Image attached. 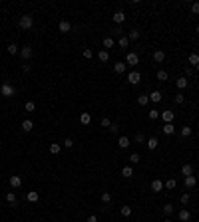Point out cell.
Segmentation results:
<instances>
[{
  "mask_svg": "<svg viewBox=\"0 0 199 222\" xmlns=\"http://www.w3.org/2000/svg\"><path fill=\"white\" fill-rule=\"evenodd\" d=\"M32 26H34V18H32V14L20 16V20H18V28L20 30H30Z\"/></svg>",
  "mask_w": 199,
  "mask_h": 222,
  "instance_id": "cell-1",
  "label": "cell"
},
{
  "mask_svg": "<svg viewBox=\"0 0 199 222\" xmlns=\"http://www.w3.org/2000/svg\"><path fill=\"white\" fill-rule=\"evenodd\" d=\"M0 93H2L4 97H14V95H16V87H14L12 83L4 82V83H2V87H0Z\"/></svg>",
  "mask_w": 199,
  "mask_h": 222,
  "instance_id": "cell-2",
  "label": "cell"
},
{
  "mask_svg": "<svg viewBox=\"0 0 199 222\" xmlns=\"http://www.w3.org/2000/svg\"><path fill=\"white\" fill-rule=\"evenodd\" d=\"M32 56H34V50H32L30 44H26V46L20 48V58H22V59H30Z\"/></svg>",
  "mask_w": 199,
  "mask_h": 222,
  "instance_id": "cell-3",
  "label": "cell"
},
{
  "mask_svg": "<svg viewBox=\"0 0 199 222\" xmlns=\"http://www.w3.org/2000/svg\"><path fill=\"white\" fill-rule=\"evenodd\" d=\"M139 64V56L136 52H127V56H126V66H137Z\"/></svg>",
  "mask_w": 199,
  "mask_h": 222,
  "instance_id": "cell-4",
  "label": "cell"
},
{
  "mask_svg": "<svg viewBox=\"0 0 199 222\" xmlns=\"http://www.w3.org/2000/svg\"><path fill=\"white\" fill-rule=\"evenodd\" d=\"M127 82H130L132 85H137L139 82H142V73L139 72H130L127 73Z\"/></svg>",
  "mask_w": 199,
  "mask_h": 222,
  "instance_id": "cell-5",
  "label": "cell"
},
{
  "mask_svg": "<svg viewBox=\"0 0 199 222\" xmlns=\"http://www.w3.org/2000/svg\"><path fill=\"white\" fill-rule=\"evenodd\" d=\"M163 99V93H161V91H152V93H149V101H153V103H159V101Z\"/></svg>",
  "mask_w": 199,
  "mask_h": 222,
  "instance_id": "cell-6",
  "label": "cell"
},
{
  "mask_svg": "<svg viewBox=\"0 0 199 222\" xmlns=\"http://www.w3.org/2000/svg\"><path fill=\"white\" fill-rule=\"evenodd\" d=\"M58 28H60V32H62V34H68V32L72 30V24H70L68 20H62V22L58 24Z\"/></svg>",
  "mask_w": 199,
  "mask_h": 222,
  "instance_id": "cell-7",
  "label": "cell"
},
{
  "mask_svg": "<svg viewBox=\"0 0 199 222\" xmlns=\"http://www.w3.org/2000/svg\"><path fill=\"white\" fill-rule=\"evenodd\" d=\"M10 187H12V188H18L20 185H22V178H20L18 175H12V177H10Z\"/></svg>",
  "mask_w": 199,
  "mask_h": 222,
  "instance_id": "cell-8",
  "label": "cell"
},
{
  "mask_svg": "<svg viewBox=\"0 0 199 222\" xmlns=\"http://www.w3.org/2000/svg\"><path fill=\"white\" fill-rule=\"evenodd\" d=\"M159 117L163 119V123H171V121H173V117H175V113L173 111H163Z\"/></svg>",
  "mask_w": 199,
  "mask_h": 222,
  "instance_id": "cell-9",
  "label": "cell"
},
{
  "mask_svg": "<svg viewBox=\"0 0 199 222\" xmlns=\"http://www.w3.org/2000/svg\"><path fill=\"white\" fill-rule=\"evenodd\" d=\"M80 123H82V125H90V123H92V115H90L88 111H84L82 115H80Z\"/></svg>",
  "mask_w": 199,
  "mask_h": 222,
  "instance_id": "cell-10",
  "label": "cell"
},
{
  "mask_svg": "<svg viewBox=\"0 0 199 222\" xmlns=\"http://www.w3.org/2000/svg\"><path fill=\"white\" fill-rule=\"evenodd\" d=\"M20 127H22V131H32V127H34V123H32V119H24L22 123H20Z\"/></svg>",
  "mask_w": 199,
  "mask_h": 222,
  "instance_id": "cell-11",
  "label": "cell"
},
{
  "mask_svg": "<svg viewBox=\"0 0 199 222\" xmlns=\"http://www.w3.org/2000/svg\"><path fill=\"white\" fill-rule=\"evenodd\" d=\"M112 18H114V24H122L123 20H126V14H123L122 10H117V12H116L114 16H112Z\"/></svg>",
  "mask_w": 199,
  "mask_h": 222,
  "instance_id": "cell-12",
  "label": "cell"
},
{
  "mask_svg": "<svg viewBox=\"0 0 199 222\" xmlns=\"http://www.w3.org/2000/svg\"><path fill=\"white\" fill-rule=\"evenodd\" d=\"M152 191L153 192H161V191H163V182H161L159 178H155V181L152 182Z\"/></svg>",
  "mask_w": 199,
  "mask_h": 222,
  "instance_id": "cell-13",
  "label": "cell"
},
{
  "mask_svg": "<svg viewBox=\"0 0 199 222\" xmlns=\"http://www.w3.org/2000/svg\"><path fill=\"white\" fill-rule=\"evenodd\" d=\"M146 145H147V149L149 151H153V149H157V145H159V141L155 139V137H149L147 141H146Z\"/></svg>",
  "mask_w": 199,
  "mask_h": 222,
  "instance_id": "cell-14",
  "label": "cell"
},
{
  "mask_svg": "<svg viewBox=\"0 0 199 222\" xmlns=\"http://www.w3.org/2000/svg\"><path fill=\"white\" fill-rule=\"evenodd\" d=\"M153 59H155L157 64H161V62L165 59V52H163V50H155V52H153Z\"/></svg>",
  "mask_w": 199,
  "mask_h": 222,
  "instance_id": "cell-15",
  "label": "cell"
},
{
  "mask_svg": "<svg viewBox=\"0 0 199 222\" xmlns=\"http://www.w3.org/2000/svg\"><path fill=\"white\" fill-rule=\"evenodd\" d=\"M175 85H177V89H185L187 87V85H189V82H187V78H179V79H177V82H175Z\"/></svg>",
  "mask_w": 199,
  "mask_h": 222,
  "instance_id": "cell-16",
  "label": "cell"
},
{
  "mask_svg": "<svg viewBox=\"0 0 199 222\" xmlns=\"http://www.w3.org/2000/svg\"><path fill=\"white\" fill-rule=\"evenodd\" d=\"M122 177H123V178H132V177H133V169H132L130 165L122 169Z\"/></svg>",
  "mask_w": 199,
  "mask_h": 222,
  "instance_id": "cell-17",
  "label": "cell"
},
{
  "mask_svg": "<svg viewBox=\"0 0 199 222\" xmlns=\"http://www.w3.org/2000/svg\"><path fill=\"white\" fill-rule=\"evenodd\" d=\"M6 202L10 206H16V202H18V198H16V192H8L6 194Z\"/></svg>",
  "mask_w": 199,
  "mask_h": 222,
  "instance_id": "cell-18",
  "label": "cell"
},
{
  "mask_svg": "<svg viewBox=\"0 0 199 222\" xmlns=\"http://www.w3.org/2000/svg\"><path fill=\"white\" fill-rule=\"evenodd\" d=\"M126 68H127V66H126L123 62H116V66H114L116 73H120V75H122V73H126Z\"/></svg>",
  "mask_w": 199,
  "mask_h": 222,
  "instance_id": "cell-19",
  "label": "cell"
},
{
  "mask_svg": "<svg viewBox=\"0 0 199 222\" xmlns=\"http://www.w3.org/2000/svg\"><path fill=\"white\" fill-rule=\"evenodd\" d=\"M26 198H28V202H38V198H40V194L36 192V191H30L28 194H26Z\"/></svg>",
  "mask_w": 199,
  "mask_h": 222,
  "instance_id": "cell-20",
  "label": "cell"
},
{
  "mask_svg": "<svg viewBox=\"0 0 199 222\" xmlns=\"http://www.w3.org/2000/svg\"><path fill=\"white\" fill-rule=\"evenodd\" d=\"M195 185H197V178L193 177V175H191V177H185V187H187V188H193Z\"/></svg>",
  "mask_w": 199,
  "mask_h": 222,
  "instance_id": "cell-21",
  "label": "cell"
},
{
  "mask_svg": "<svg viewBox=\"0 0 199 222\" xmlns=\"http://www.w3.org/2000/svg\"><path fill=\"white\" fill-rule=\"evenodd\" d=\"M189 218H191V212H189V210H179V220H181V222H189Z\"/></svg>",
  "mask_w": 199,
  "mask_h": 222,
  "instance_id": "cell-22",
  "label": "cell"
},
{
  "mask_svg": "<svg viewBox=\"0 0 199 222\" xmlns=\"http://www.w3.org/2000/svg\"><path fill=\"white\" fill-rule=\"evenodd\" d=\"M187 62L191 64V68H195L199 64V54H189V58H187Z\"/></svg>",
  "mask_w": 199,
  "mask_h": 222,
  "instance_id": "cell-23",
  "label": "cell"
},
{
  "mask_svg": "<svg viewBox=\"0 0 199 222\" xmlns=\"http://www.w3.org/2000/svg\"><path fill=\"white\" fill-rule=\"evenodd\" d=\"M163 133L165 135H173L175 133V125H173V123H165V125H163Z\"/></svg>",
  "mask_w": 199,
  "mask_h": 222,
  "instance_id": "cell-24",
  "label": "cell"
},
{
  "mask_svg": "<svg viewBox=\"0 0 199 222\" xmlns=\"http://www.w3.org/2000/svg\"><path fill=\"white\" fill-rule=\"evenodd\" d=\"M181 175H183V177H191L193 175V167L191 165H183V167H181Z\"/></svg>",
  "mask_w": 199,
  "mask_h": 222,
  "instance_id": "cell-25",
  "label": "cell"
},
{
  "mask_svg": "<svg viewBox=\"0 0 199 222\" xmlns=\"http://www.w3.org/2000/svg\"><path fill=\"white\" fill-rule=\"evenodd\" d=\"M117 145H120V149H127V147H130V139H127V137H120V139H117Z\"/></svg>",
  "mask_w": 199,
  "mask_h": 222,
  "instance_id": "cell-26",
  "label": "cell"
},
{
  "mask_svg": "<svg viewBox=\"0 0 199 222\" xmlns=\"http://www.w3.org/2000/svg\"><path fill=\"white\" fill-rule=\"evenodd\" d=\"M193 135V129L189 125H185V127H181V137H191Z\"/></svg>",
  "mask_w": 199,
  "mask_h": 222,
  "instance_id": "cell-27",
  "label": "cell"
},
{
  "mask_svg": "<svg viewBox=\"0 0 199 222\" xmlns=\"http://www.w3.org/2000/svg\"><path fill=\"white\" fill-rule=\"evenodd\" d=\"M114 44H116L114 38H104V42H102V46L107 48V50H110V48H114Z\"/></svg>",
  "mask_w": 199,
  "mask_h": 222,
  "instance_id": "cell-28",
  "label": "cell"
},
{
  "mask_svg": "<svg viewBox=\"0 0 199 222\" xmlns=\"http://www.w3.org/2000/svg\"><path fill=\"white\" fill-rule=\"evenodd\" d=\"M98 58H100V62H107V59H110V52H107V50H102V52L98 54Z\"/></svg>",
  "mask_w": 199,
  "mask_h": 222,
  "instance_id": "cell-29",
  "label": "cell"
},
{
  "mask_svg": "<svg viewBox=\"0 0 199 222\" xmlns=\"http://www.w3.org/2000/svg\"><path fill=\"white\" fill-rule=\"evenodd\" d=\"M147 115H149V119H152V121H155V119H159L161 113H159V109H149Z\"/></svg>",
  "mask_w": 199,
  "mask_h": 222,
  "instance_id": "cell-30",
  "label": "cell"
},
{
  "mask_svg": "<svg viewBox=\"0 0 199 222\" xmlns=\"http://www.w3.org/2000/svg\"><path fill=\"white\" fill-rule=\"evenodd\" d=\"M117 44H120V48H127V46H130V38H127V36H122Z\"/></svg>",
  "mask_w": 199,
  "mask_h": 222,
  "instance_id": "cell-31",
  "label": "cell"
},
{
  "mask_svg": "<svg viewBox=\"0 0 199 222\" xmlns=\"http://www.w3.org/2000/svg\"><path fill=\"white\" fill-rule=\"evenodd\" d=\"M147 101H149V95H147V93H143V95L137 97V103H139V105H147Z\"/></svg>",
  "mask_w": 199,
  "mask_h": 222,
  "instance_id": "cell-32",
  "label": "cell"
},
{
  "mask_svg": "<svg viewBox=\"0 0 199 222\" xmlns=\"http://www.w3.org/2000/svg\"><path fill=\"white\" fill-rule=\"evenodd\" d=\"M60 149H62V147H60L58 143H52V145H50V153H52V155H58V153H60Z\"/></svg>",
  "mask_w": 199,
  "mask_h": 222,
  "instance_id": "cell-33",
  "label": "cell"
},
{
  "mask_svg": "<svg viewBox=\"0 0 199 222\" xmlns=\"http://www.w3.org/2000/svg\"><path fill=\"white\" fill-rule=\"evenodd\" d=\"M189 200H191L189 192H183V194H181V196H179V202H181V204H187V202H189Z\"/></svg>",
  "mask_w": 199,
  "mask_h": 222,
  "instance_id": "cell-34",
  "label": "cell"
},
{
  "mask_svg": "<svg viewBox=\"0 0 199 222\" xmlns=\"http://www.w3.org/2000/svg\"><path fill=\"white\" fill-rule=\"evenodd\" d=\"M157 79H159V82H165V79H167V72H165V69H159V72H157Z\"/></svg>",
  "mask_w": 199,
  "mask_h": 222,
  "instance_id": "cell-35",
  "label": "cell"
},
{
  "mask_svg": "<svg viewBox=\"0 0 199 222\" xmlns=\"http://www.w3.org/2000/svg\"><path fill=\"white\" fill-rule=\"evenodd\" d=\"M102 202H104V204H110V202H112V194H110V192H104V194H102Z\"/></svg>",
  "mask_w": 199,
  "mask_h": 222,
  "instance_id": "cell-36",
  "label": "cell"
},
{
  "mask_svg": "<svg viewBox=\"0 0 199 222\" xmlns=\"http://www.w3.org/2000/svg\"><path fill=\"white\" fill-rule=\"evenodd\" d=\"M127 38H130L132 42H133V40H137V38H139V32H137V30H130V34H127Z\"/></svg>",
  "mask_w": 199,
  "mask_h": 222,
  "instance_id": "cell-37",
  "label": "cell"
},
{
  "mask_svg": "<svg viewBox=\"0 0 199 222\" xmlns=\"http://www.w3.org/2000/svg\"><path fill=\"white\" fill-rule=\"evenodd\" d=\"M6 50H8V54H12V56H14V54H18L20 50H18V46H16V44H10L8 48H6Z\"/></svg>",
  "mask_w": 199,
  "mask_h": 222,
  "instance_id": "cell-38",
  "label": "cell"
},
{
  "mask_svg": "<svg viewBox=\"0 0 199 222\" xmlns=\"http://www.w3.org/2000/svg\"><path fill=\"white\" fill-rule=\"evenodd\" d=\"M122 216H132V206H122Z\"/></svg>",
  "mask_w": 199,
  "mask_h": 222,
  "instance_id": "cell-39",
  "label": "cell"
},
{
  "mask_svg": "<svg viewBox=\"0 0 199 222\" xmlns=\"http://www.w3.org/2000/svg\"><path fill=\"white\" fill-rule=\"evenodd\" d=\"M171 212H173V204H165V206H163V214L169 216Z\"/></svg>",
  "mask_w": 199,
  "mask_h": 222,
  "instance_id": "cell-40",
  "label": "cell"
},
{
  "mask_svg": "<svg viewBox=\"0 0 199 222\" xmlns=\"http://www.w3.org/2000/svg\"><path fill=\"white\" fill-rule=\"evenodd\" d=\"M84 58H86V59H92V58H94V52L90 50V48H84Z\"/></svg>",
  "mask_w": 199,
  "mask_h": 222,
  "instance_id": "cell-41",
  "label": "cell"
},
{
  "mask_svg": "<svg viewBox=\"0 0 199 222\" xmlns=\"http://www.w3.org/2000/svg\"><path fill=\"white\" fill-rule=\"evenodd\" d=\"M130 163H132V165L139 163V155H137V153H132V155H130Z\"/></svg>",
  "mask_w": 199,
  "mask_h": 222,
  "instance_id": "cell-42",
  "label": "cell"
},
{
  "mask_svg": "<svg viewBox=\"0 0 199 222\" xmlns=\"http://www.w3.org/2000/svg\"><path fill=\"white\" fill-rule=\"evenodd\" d=\"M136 143H146V135H143V133H137V135H136Z\"/></svg>",
  "mask_w": 199,
  "mask_h": 222,
  "instance_id": "cell-43",
  "label": "cell"
},
{
  "mask_svg": "<svg viewBox=\"0 0 199 222\" xmlns=\"http://www.w3.org/2000/svg\"><path fill=\"white\" fill-rule=\"evenodd\" d=\"M24 109H26V111H34V109H36V103H34V101H28Z\"/></svg>",
  "mask_w": 199,
  "mask_h": 222,
  "instance_id": "cell-44",
  "label": "cell"
},
{
  "mask_svg": "<svg viewBox=\"0 0 199 222\" xmlns=\"http://www.w3.org/2000/svg\"><path fill=\"white\" fill-rule=\"evenodd\" d=\"M165 188H169V191H171V188H175V178H169V181L165 182Z\"/></svg>",
  "mask_w": 199,
  "mask_h": 222,
  "instance_id": "cell-45",
  "label": "cell"
},
{
  "mask_svg": "<svg viewBox=\"0 0 199 222\" xmlns=\"http://www.w3.org/2000/svg\"><path fill=\"white\" fill-rule=\"evenodd\" d=\"M183 101H185V97L181 95V93H177V95H175V103H177V105H181Z\"/></svg>",
  "mask_w": 199,
  "mask_h": 222,
  "instance_id": "cell-46",
  "label": "cell"
},
{
  "mask_svg": "<svg viewBox=\"0 0 199 222\" xmlns=\"http://www.w3.org/2000/svg\"><path fill=\"white\" fill-rule=\"evenodd\" d=\"M100 125H102V127H110V125H112V121H110L107 117H104V119L100 121Z\"/></svg>",
  "mask_w": 199,
  "mask_h": 222,
  "instance_id": "cell-47",
  "label": "cell"
},
{
  "mask_svg": "<svg viewBox=\"0 0 199 222\" xmlns=\"http://www.w3.org/2000/svg\"><path fill=\"white\" fill-rule=\"evenodd\" d=\"M64 147H66V149H70V147H74V141L70 139V137H68V139H64Z\"/></svg>",
  "mask_w": 199,
  "mask_h": 222,
  "instance_id": "cell-48",
  "label": "cell"
},
{
  "mask_svg": "<svg viewBox=\"0 0 199 222\" xmlns=\"http://www.w3.org/2000/svg\"><path fill=\"white\" fill-rule=\"evenodd\" d=\"M107 129H110L112 133H117V131H120V125H117V123H112V125L107 127Z\"/></svg>",
  "mask_w": 199,
  "mask_h": 222,
  "instance_id": "cell-49",
  "label": "cell"
},
{
  "mask_svg": "<svg viewBox=\"0 0 199 222\" xmlns=\"http://www.w3.org/2000/svg\"><path fill=\"white\" fill-rule=\"evenodd\" d=\"M191 12L193 14H199V2H193L191 4Z\"/></svg>",
  "mask_w": 199,
  "mask_h": 222,
  "instance_id": "cell-50",
  "label": "cell"
},
{
  "mask_svg": "<svg viewBox=\"0 0 199 222\" xmlns=\"http://www.w3.org/2000/svg\"><path fill=\"white\" fill-rule=\"evenodd\" d=\"M88 222H98V216L92 214V216H88Z\"/></svg>",
  "mask_w": 199,
  "mask_h": 222,
  "instance_id": "cell-51",
  "label": "cell"
},
{
  "mask_svg": "<svg viewBox=\"0 0 199 222\" xmlns=\"http://www.w3.org/2000/svg\"><path fill=\"white\" fill-rule=\"evenodd\" d=\"M191 73H193V68L189 66V68H187V69H185V75H191Z\"/></svg>",
  "mask_w": 199,
  "mask_h": 222,
  "instance_id": "cell-52",
  "label": "cell"
},
{
  "mask_svg": "<svg viewBox=\"0 0 199 222\" xmlns=\"http://www.w3.org/2000/svg\"><path fill=\"white\" fill-rule=\"evenodd\" d=\"M195 32H197V34H199V24H197V28H195Z\"/></svg>",
  "mask_w": 199,
  "mask_h": 222,
  "instance_id": "cell-53",
  "label": "cell"
},
{
  "mask_svg": "<svg viewBox=\"0 0 199 222\" xmlns=\"http://www.w3.org/2000/svg\"><path fill=\"white\" fill-rule=\"evenodd\" d=\"M163 222H171V220H169V218H165V220H163Z\"/></svg>",
  "mask_w": 199,
  "mask_h": 222,
  "instance_id": "cell-54",
  "label": "cell"
},
{
  "mask_svg": "<svg viewBox=\"0 0 199 222\" xmlns=\"http://www.w3.org/2000/svg\"><path fill=\"white\" fill-rule=\"evenodd\" d=\"M195 69H197V72H199V64H197V66H195Z\"/></svg>",
  "mask_w": 199,
  "mask_h": 222,
  "instance_id": "cell-55",
  "label": "cell"
}]
</instances>
